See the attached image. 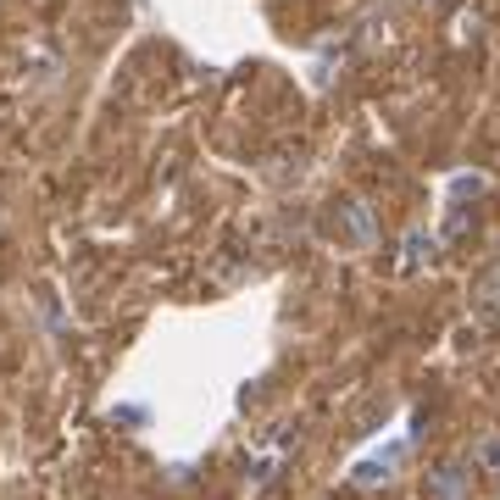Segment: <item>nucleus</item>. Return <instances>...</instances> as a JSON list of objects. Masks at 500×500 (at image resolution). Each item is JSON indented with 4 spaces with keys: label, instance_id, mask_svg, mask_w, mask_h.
I'll return each mask as SVG.
<instances>
[{
    "label": "nucleus",
    "instance_id": "f257e3e1",
    "mask_svg": "<svg viewBox=\"0 0 500 500\" xmlns=\"http://www.w3.org/2000/svg\"><path fill=\"white\" fill-rule=\"evenodd\" d=\"M467 495H473V473L461 461H445L428 473V500H467Z\"/></svg>",
    "mask_w": 500,
    "mask_h": 500
},
{
    "label": "nucleus",
    "instance_id": "f03ea898",
    "mask_svg": "<svg viewBox=\"0 0 500 500\" xmlns=\"http://www.w3.org/2000/svg\"><path fill=\"white\" fill-rule=\"evenodd\" d=\"M467 461H473V473H489V478H500V433H484V440H473Z\"/></svg>",
    "mask_w": 500,
    "mask_h": 500
},
{
    "label": "nucleus",
    "instance_id": "7ed1b4c3",
    "mask_svg": "<svg viewBox=\"0 0 500 500\" xmlns=\"http://www.w3.org/2000/svg\"><path fill=\"white\" fill-rule=\"evenodd\" d=\"M350 233H356L361 245L373 240V217H367V206H361V200H356V206H350Z\"/></svg>",
    "mask_w": 500,
    "mask_h": 500
}]
</instances>
